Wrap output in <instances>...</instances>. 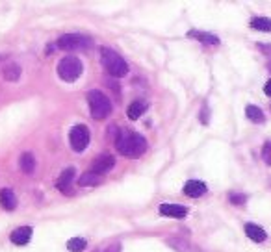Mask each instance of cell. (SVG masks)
<instances>
[{"label": "cell", "instance_id": "6da1fadb", "mask_svg": "<svg viewBox=\"0 0 271 252\" xmlns=\"http://www.w3.org/2000/svg\"><path fill=\"white\" fill-rule=\"evenodd\" d=\"M115 148L119 154L128 156V158H138L147 150V141L145 137L128 130H117L115 135Z\"/></svg>", "mask_w": 271, "mask_h": 252}, {"label": "cell", "instance_id": "7a4b0ae2", "mask_svg": "<svg viewBox=\"0 0 271 252\" xmlns=\"http://www.w3.org/2000/svg\"><path fill=\"white\" fill-rule=\"evenodd\" d=\"M87 104H89V111L95 121H102L111 113V102L102 91L93 89L87 93Z\"/></svg>", "mask_w": 271, "mask_h": 252}, {"label": "cell", "instance_id": "3957f363", "mask_svg": "<svg viewBox=\"0 0 271 252\" xmlns=\"http://www.w3.org/2000/svg\"><path fill=\"white\" fill-rule=\"evenodd\" d=\"M100 63L104 65V69L108 71V74L121 78L128 73V65L123 58L111 49H100Z\"/></svg>", "mask_w": 271, "mask_h": 252}, {"label": "cell", "instance_id": "277c9868", "mask_svg": "<svg viewBox=\"0 0 271 252\" xmlns=\"http://www.w3.org/2000/svg\"><path fill=\"white\" fill-rule=\"evenodd\" d=\"M82 62L76 56H67L58 63V74L65 82H74L82 74Z\"/></svg>", "mask_w": 271, "mask_h": 252}, {"label": "cell", "instance_id": "5b68a950", "mask_svg": "<svg viewBox=\"0 0 271 252\" xmlns=\"http://www.w3.org/2000/svg\"><path fill=\"white\" fill-rule=\"evenodd\" d=\"M58 49L60 50H67V52H73V50H84L91 47V39L86 36H78V34H65L58 39Z\"/></svg>", "mask_w": 271, "mask_h": 252}, {"label": "cell", "instance_id": "8992f818", "mask_svg": "<svg viewBox=\"0 0 271 252\" xmlns=\"http://www.w3.org/2000/svg\"><path fill=\"white\" fill-rule=\"evenodd\" d=\"M69 145H71L74 152H84L87 145H89V130H87V126H84V124L74 126L69 132Z\"/></svg>", "mask_w": 271, "mask_h": 252}, {"label": "cell", "instance_id": "52a82bcc", "mask_svg": "<svg viewBox=\"0 0 271 252\" xmlns=\"http://www.w3.org/2000/svg\"><path fill=\"white\" fill-rule=\"evenodd\" d=\"M113 165H115V158H113V156H110V154H100L91 163V172H95V174L100 176V174H106L108 171H111Z\"/></svg>", "mask_w": 271, "mask_h": 252}, {"label": "cell", "instance_id": "ba28073f", "mask_svg": "<svg viewBox=\"0 0 271 252\" xmlns=\"http://www.w3.org/2000/svg\"><path fill=\"white\" fill-rule=\"evenodd\" d=\"M160 213L166 217H171V219H184L188 215V209L184 206H179V204H162Z\"/></svg>", "mask_w": 271, "mask_h": 252}, {"label": "cell", "instance_id": "9c48e42d", "mask_svg": "<svg viewBox=\"0 0 271 252\" xmlns=\"http://www.w3.org/2000/svg\"><path fill=\"white\" fill-rule=\"evenodd\" d=\"M204 193H206V184L201 182V180H190V182H186L184 185V195L191 198H197V197H203Z\"/></svg>", "mask_w": 271, "mask_h": 252}, {"label": "cell", "instance_id": "30bf717a", "mask_svg": "<svg viewBox=\"0 0 271 252\" xmlns=\"http://www.w3.org/2000/svg\"><path fill=\"white\" fill-rule=\"evenodd\" d=\"M74 169L73 167H69V169H65V171L62 172V176L58 178V182H56V187L60 191H63L65 195H71V185H73V180H74Z\"/></svg>", "mask_w": 271, "mask_h": 252}, {"label": "cell", "instance_id": "8fae6325", "mask_svg": "<svg viewBox=\"0 0 271 252\" xmlns=\"http://www.w3.org/2000/svg\"><path fill=\"white\" fill-rule=\"evenodd\" d=\"M10 239L15 243V245H26L28 241L32 239V228L30 226H21L17 228L15 232H12Z\"/></svg>", "mask_w": 271, "mask_h": 252}, {"label": "cell", "instance_id": "7c38bea8", "mask_svg": "<svg viewBox=\"0 0 271 252\" xmlns=\"http://www.w3.org/2000/svg\"><path fill=\"white\" fill-rule=\"evenodd\" d=\"M0 202H2V208L12 211V209L17 208V197L12 189H2L0 191Z\"/></svg>", "mask_w": 271, "mask_h": 252}, {"label": "cell", "instance_id": "4fadbf2b", "mask_svg": "<svg viewBox=\"0 0 271 252\" xmlns=\"http://www.w3.org/2000/svg\"><path fill=\"white\" fill-rule=\"evenodd\" d=\"M245 234L249 239L256 241V243H260V241L265 239V232L264 228L258 226V224H253V222H247L245 224Z\"/></svg>", "mask_w": 271, "mask_h": 252}, {"label": "cell", "instance_id": "5bb4252c", "mask_svg": "<svg viewBox=\"0 0 271 252\" xmlns=\"http://www.w3.org/2000/svg\"><path fill=\"white\" fill-rule=\"evenodd\" d=\"M19 165H21V171L23 172L32 174V172L36 171V158H34V154H30V152L23 154L21 160H19Z\"/></svg>", "mask_w": 271, "mask_h": 252}, {"label": "cell", "instance_id": "9a60e30c", "mask_svg": "<svg viewBox=\"0 0 271 252\" xmlns=\"http://www.w3.org/2000/svg\"><path fill=\"white\" fill-rule=\"evenodd\" d=\"M145 104H143L142 100H136V102H132V104L126 108V117L130 119V121H136V119H140L145 113Z\"/></svg>", "mask_w": 271, "mask_h": 252}, {"label": "cell", "instance_id": "2e32d148", "mask_svg": "<svg viewBox=\"0 0 271 252\" xmlns=\"http://www.w3.org/2000/svg\"><path fill=\"white\" fill-rule=\"evenodd\" d=\"M245 115L249 121H253V123H264V113H262V110H260L258 106H247L245 108Z\"/></svg>", "mask_w": 271, "mask_h": 252}, {"label": "cell", "instance_id": "e0dca14e", "mask_svg": "<svg viewBox=\"0 0 271 252\" xmlns=\"http://www.w3.org/2000/svg\"><path fill=\"white\" fill-rule=\"evenodd\" d=\"M78 184L82 185V187H91V185H97L100 184V176L99 174H95V172H84L80 176V180H78Z\"/></svg>", "mask_w": 271, "mask_h": 252}, {"label": "cell", "instance_id": "ac0fdd59", "mask_svg": "<svg viewBox=\"0 0 271 252\" xmlns=\"http://www.w3.org/2000/svg\"><path fill=\"white\" fill-rule=\"evenodd\" d=\"M251 28L258 32H271V19L267 17H254L251 21Z\"/></svg>", "mask_w": 271, "mask_h": 252}, {"label": "cell", "instance_id": "d6986e66", "mask_svg": "<svg viewBox=\"0 0 271 252\" xmlns=\"http://www.w3.org/2000/svg\"><path fill=\"white\" fill-rule=\"evenodd\" d=\"M188 36H190V37H195V39H199L201 43L219 45V39H217L216 36H212V34H204V32H190Z\"/></svg>", "mask_w": 271, "mask_h": 252}, {"label": "cell", "instance_id": "ffe728a7", "mask_svg": "<svg viewBox=\"0 0 271 252\" xmlns=\"http://www.w3.org/2000/svg\"><path fill=\"white\" fill-rule=\"evenodd\" d=\"M19 76H21V67H19L17 63H12V65L4 67V78L8 82H17Z\"/></svg>", "mask_w": 271, "mask_h": 252}, {"label": "cell", "instance_id": "44dd1931", "mask_svg": "<svg viewBox=\"0 0 271 252\" xmlns=\"http://www.w3.org/2000/svg\"><path fill=\"white\" fill-rule=\"evenodd\" d=\"M86 246H87L86 239H82V237H73V239L67 241V250L71 252H82Z\"/></svg>", "mask_w": 271, "mask_h": 252}, {"label": "cell", "instance_id": "7402d4cb", "mask_svg": "<svg viewBox=\"0 0 271 252\" xmlns=\"http://www.w3.org/2000/svg\"><path fill=\"white\" fill-rule=\"evenodd\" d=\"M262 158H264V161L267 165H271V141L265 143L264 148H262Z\"/></svg>", "mask_w": 271, "mask_h": 252}, {"label": "cell", "instance_id": "603a6c76", "mask_svg": "<svg viewBox=\"0 0 271 252\" xmlns=\"http://www.w3.org/2000/svg\"><path fill=\"white\" fill-rule=\"evenodd\" d=\"M230 202L232 204H243L245 202V195H236V193H230Z\"/></svg>", "mask_w": 271, "mask_h": 252}, {"label": "cell", "instance_id": "cb8c5ba5", "mask_svg": "<svg viewBox=\"0 0 271 252\" xmlns=\"http://www.w3.org/2000/svg\"><path fill=\"white\" fill-rule=\"evenodd\" d=\"M104 252H121V245H119V243L117 245H110Z\"/></svg>", "mask_w": 271, "mask_h": 252}, {"label": "cell", "instance_id": "d4e9b609", "mask_svg": "<svg viewBox=\"0 0 271 252\" xmlns=\"http://www.w3.org/2000/svg\"><path fill=\"white\" fill-rule=\"evenodd\" d=\"M264 91H265V95H269V97H271V80H267V84H265V87H264Z\"/></svg>", "mask_w": 271, "mask_h": 252}, {"label": "cell", "instance_id": "484cf974", "mask_svg": "<svg viewBox=\"0 0 271 252\" xmlns=\"http://www.w3.org/2000/svg\"><path fill=\"white\" fill-rule=\"evenodd\" d=\"M269 67H271V65H269Z\"/></svg>", "mask_w": 271, "mask_h": 252}]
</instances>
